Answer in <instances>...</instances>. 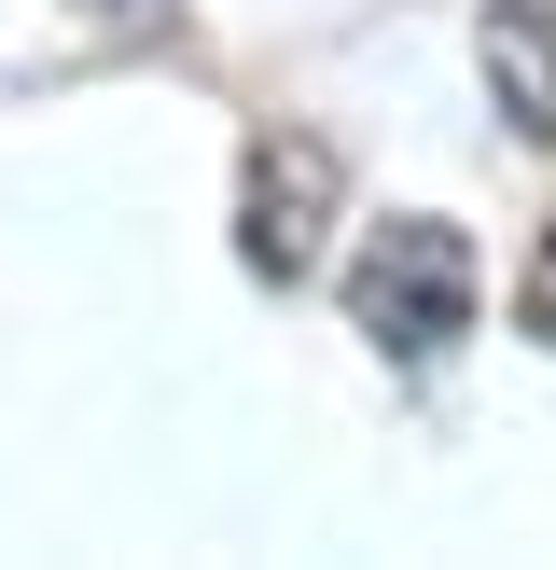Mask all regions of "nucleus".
<instances>
[{
	"instance_id": "39448f33",
	"label": "nucleus",
	"mask_w": 556,
	"mask_h": 570,
	"mask_svg": "<svg viewBox=\"0 0 556 570\" xmlns=\"http://www.w3.org/2000/svg\"><path fill=\"white\" fill-rule=\"evenodd\" d=\"M167 0H83V28H153Z\"/></svg>"
},
{
	"instance_id": "7ed1b4c3",
	"label": "nucleus",
	"mask_w": 556,
	"mask_h": 570,
	"mask_svg": "<svg viewBox=\"0 0 556 570\" xmlns=\"http://www.w3.org/2000/svg\"><path fill=\"white\" fill-rule=\"evenodd\" d=\"M473 56H487V98L515 111V139H556V0H487Z\"/></svg>"
},
{
	"instance_id": "f03ea898",
	"label": "nucleus",
	"mask_w": 556,
	"mask_h": 570,
	"mask_svg": "<svg viewBox=\"0 0 556 570\" xmlns=\"http://www.w3.org/2000/svg\"><path fill=\"white\" fill-rule=\"evenodd\" d=\"M334 195H348V167H334L320 126H265L237 167V265L265 278V293H292V278H320L334 250Z\"/></svg>"
},
{
	"instance_id": "f257e3e1",
	"label": "nucleus",
	"mask_w": 556,
	"mask_h": 570,
	"mask_svg": "<svg viewBox=\"0 0 556 570\" xmlns=\"http://www.w3.org/2000/svg\"><path fill=\"white\" fill-rule=\"evenodd\" d=\"M473 293H487V265H473V237L431 223V209H389L376 237L348 250V321L376 334V362H404V376L473 334Z\"/></svg>"
},
{
	"instance_id": "20e7f679",
	"label": "nucleus",
	"mask_w": 556,
	"mask_h": 570,
	"mask_svg": "<svg viewBox=\"0 0 556 570\" xmlns=\"http://www.w3.org/2000/svg\"><path fill=\"white\" fill-rule=\"evenodd\" d=\"M515 321L556 348V223H543V250H528V278H515Z\"/></svg>"
}]
</instances>
